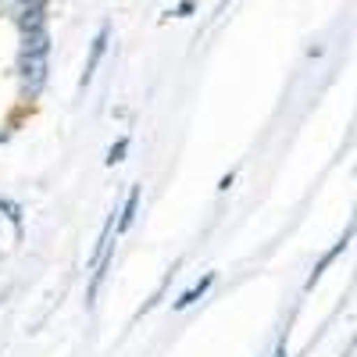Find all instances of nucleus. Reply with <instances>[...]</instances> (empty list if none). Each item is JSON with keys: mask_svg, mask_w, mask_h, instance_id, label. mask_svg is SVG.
<instances>
[{"mask_svg": "<svg viewBox=\"0 0 357 357\" xmlns=\"http://www.w3.org/2000/svg\"><path fill=\"white\" fill-rule=\"evenodd\" d=\"M18 72H22V82H25L29 93H36L47 79V54H22Z\"/></svg>", "mask_w": 357, "mask_h": 357, "instance_id": "nucleus-1", "label": "nucleus"}, {"mask_svg": "<svg viewBox=\"0 0 357 357\" xmlns=\"http://www.w3.org/2000/svg\"><path fill=\"white\" fill-rule=\"evenodd\" d=\"M107 36H111V29L100 25V33L93 36V47H89V61H86V72H82V86L93 79V72H97V65H100V57H104V50H107Z\"/></svg>", "mask_w": 357, "mask_h": 357, "instance_id": "nucleus-2", "label": "nucleus"}, {"mask_svg": "<svg viewBox=\"0 0 357 357\" xmlns=\"http://www.w3.org/2000/svg\"><path fill=\"white\" fill-rule=\"evenodd\" d=\"M211 282H215V272H207V275H204V279H200L197 286H190V289H186L183 296H178V301H175V311H183V307H190V304H197V301H200V296L207 293V286H211Z\"/></svg>", "mask_w": 357, "mask_h": 357, "instance_id": "nucleus-3", "label": "nucleus"}, {"mask_svg": "<svg viewBox=\"0 0 357 357\" xmlns=\"http://www.w3.org/2000/svg\"><path fill=\"white\" fill-rule=\"evenodd\" d=\"M136 207H139V190H132V193H129V200H126V207H122V218H118V232H126V229L132 225Z\"/></svg>", "mask_w": 357, "mask_h": 357, "instance_id": "nucleus-4", "label": "nucleus"}, {"mask_svg": "<svg viewBox=\"0 0 357 357\" xmlns=\"http://www.w3.org/2000/svg\"><path fill=\"white\" fill-rule=\"evenodd\" d=\"M347 240H350V236H347ZM347 240H340V243H336V247H333L329 254H325V257H321V264H318V268H314V272H311V279H307V286H314V282H318V275H321V272H325V268H329V264H333V257L347 250Z\"/></svg>", "mask_w": 357, "mask_h": 357, "instance_id": "nucleus-5", "label": "nucleus"}, {"mask_svg": "<svg viewBox=\"0 0 357 357\" xmlns=\"http://www.w3.org/2000/svg\"><path fill=\"white\" fill-rule=\"evenodd\" d=\"M126 151H129V139H118V143L111 146V154H107V165H114V161H122V158H126Z\"/></svg>", "mask_w": 357, "mask_h": 357, "instance_id": "nucleus-6", "label": "nucleus"}, {"mask_svg": "<svg viewBox=\"0 0 357 357\" xmlns=\"http://www.w3.org/2000/svg\"><path fill=\"white\" fill-rule=\"evenodd\" d=\"M190 11H193V4H190V0H186V4H178V8H175V18H186Z\"/></svg>", "mask_w": 357, "mask_h": 357, "instance_id": "nucleus-7", "label": "nucleus"}]
</instances>
